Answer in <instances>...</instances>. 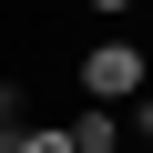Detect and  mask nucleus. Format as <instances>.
Masks as SVG:
<instances>
[{
  "label": "nucleus",
  "instance_id": "nucleus-1",
  "mask_svg": "<svg viewBox=\"0 0 153 153\" xmlns=\"http://www.w3.org/2000/svg\"><path fill=\"white\" fill-rule=\"evenodd\" d=\"M71 71H82V102H112V112L153 92V61H143L133 41H92V51H82V61H71Z\"/></svg>",
  "mask_w": 153,
  "mask_h": 153
},
{
  "label": "nucleus",
  "instance_id": "nucleus-2",
  "mask_svg": "<svg viewBox=\"0 0 153 153\" xmlns=\"http://www.w3.org/2000/svg\"><path fill=\"white\" fill-rule=\"evenodd\" d=\"M61 143H71V153H112V143H123V112H112V102H82V112L61 123Z\"/></svg>",
  "mask_w": 153,
  "mask_h": 153
},
{
  "label": "nucleus",
  "instance_id": "nucleus-3",
  "mask_svg": "<svg viewBox=\"0 0 153 153\" xmlns=\"http://www.w3.org/2000/svg\"><path fill=\"white\" fill-rule=\"evenodd\" d=\"M0 153H71V143H61V133L41 123V133H0Z\"/></svg>",
  "mask_w": 153,
  "mask_h": 153
},
{
  "label": "nucleus",
  "instance_id": "nucleus-4",
  "mask_svg": "<svg viewBox=\"0 0 153 153\" xmlns=\"http://www.w3.org/2000/svg\"><path fill=\"white\" fill-rule=\"evenodd\" d=\"M123 112H133V123H123V133H133V153H153V102H123Z\"/></svg>",
  "mask_w": 153,
  "mask_h": 153
},
{
  "label": "nucleus",
  "instance_id": "nucleus-5",
  "mask_svg": "<svg viewBox=\"0 0 153 153\" xmlns=\"http://www.w3.org/2000/svg\"><path fill=\"white\" fill-rule=\"evenodd\" d=\"M92 10H112V21H123V10H143V0H92Z\"/></svg>",
  "mask_w": 153,
  "mask_h": 153
},
{
  "label": "nucleus",
  "instance_id": "nucleus-6",
  "mask_svg": "<svg viewBox=\"0 0 153 153\" xmlns=\"http://www.w3.org/2000/svg\"><path fill=\"white\" fill-rule=\"evenodd\" d=\"M112 153H133V143H112Z\"/></svg>",
  "mask_w": 153,
  "mask_h": 153
},
{
  "label": "nucleus",
  "instance_id": "nucleus-7",
  "mask_svg": "<svg viewBox=\"0 0 153 153\" xmlns=\"http://www.w3.org/2000/svg\"><path fill=\"white\" fill-rule=\"evenodd\" d=\"M0 133H10V123H0Z\"/></svg>",
  "mask_w": 153,
  "mask_h": 153
}]
</instances>
